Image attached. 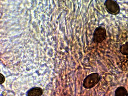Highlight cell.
I'll use <instances>...</instances> for the list:
<instances>
[{"label": "cell", "mask_w": 128, "mask_h": 96, "mask_svg": "<svg viewBox=\"0 0 128 96\" xmlns=\"http://www.w3.org/2000/svg\"><path fill=\"white\" fill-rule=\"evenodd\" d=\"M101 79V76L98 73L90 74L84 80L82 83L83 87L87 89L92 88L99 82Z\"/></svg>", "instance_id": "obj_1"}, {"label": "cell", "mask_w": 128, "mask_h": 96, "mask_svg": "<svg viewBox=\"0 0 128 96\" xmlns=\"http://www.w3.org/2000/svg\"><path fill=\"white\" fill-rule=\"evenodd\" d=\"M105 8L110 14L116 16L120 12V7L117 2L114 0H106L104 3Z\"/></svg>", "instance_id": "obj_2"}, {"label": "cell", "mask_w": 128, "mask_h": 96, "mask_svg": "<svg viewBox=\"0 0 128 96\" xmlns=\"http://www.w3.org/2000/svg\"><path fill=\"white\" fill-rule=\"evenodd\" d=\"M106 35L105 28L102 26H99L95 29L94 32L92 41L96 44H100L105 40Z\"/></svg>", "instance_id": "obj_3"}, {"label": "cell", "mask_w": 128, "mask_h": 96, "mask_svg": "<svg viewBox=\"0 0 128 96\" xmlns=\"http://www.w3.org/2000/svg\"><path fill=\"white\" fill-rule=\"evenodd\" d=\"M42 94V89L39 88H36L31 89L28 92V96H41Z\"/></svg>", "instance_id": "obj_4"}, {"label": "cell", "mask_w": 128, "mask_h": 96, "mask_svg": "<svg viewBox=\"0 0 128 96\" xmlns=\"http://www.w3.org/2000/svg\"><path fill=\"white\" fill-rule=\"evenodd\" d=\"M114 96H128V93L124 88L120 87L115 91Z\"/></svg>", "instance_id": "obj_5"}, {"label": "cell", "mask_w": 128, "mask_h": 96, "mask_svg": "<svg viewBox=\"0 0 128 96\" xmlns=\"http://www.w3.org/2000/svg\"><path fill=\"white\" fill-rule=\"evenodd\" d=\"M120 51L122 55L128 56V42H126L120 47Z\"/></svg>", "instance_id": "obj_6"}, {"label": "cell", "mask_w": 128, "mask_h": 96, "mask_svg": "<svg viewBox=\"0 0 128 96\" xmlns=\"http://www.w3.org/2000/svg\"><path fill=\"white\" fill-rule=\"evenodd\" d=\"M0 84H2L3 83L5 80V78L4 76L1 74H0Z\"/></svg>", "instance_id": "obj_7"}]
</instances>
